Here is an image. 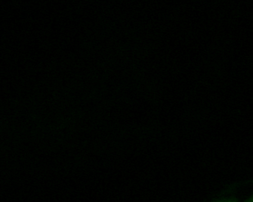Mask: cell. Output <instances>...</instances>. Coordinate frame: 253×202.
Listing matches in <instances>:
<instances>
[{
    "instance_id": "obj_1",
    "label": "cell",
    "mask_w": 253,
    "mask_h": 202,
    "mask_svg": "<svg viewBox=\"0 0 253 202\" xmlns=\"http://www.w3.org/2000/svg\"><path fill=\"white\" fill-rule=\"evenodd\" d=\"M211 202H239L233 197H224L216 199Z\"/></svg>"
}]
</instances>
